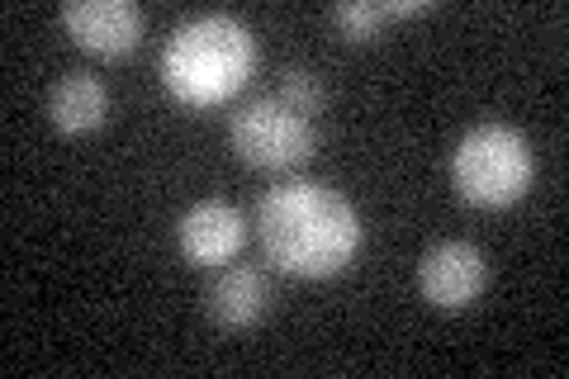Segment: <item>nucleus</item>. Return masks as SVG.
<instances>
[{"mask_svg":"<svg viewBox=\"0 0 569 379\" xmlns=\"http://www.w3.org/2000/svg\"><path fill=\"white\" fill-rule=\"evenodd\" d=\"M485 285H489V261H485V251L466 238H447V242L427 247L418 261V290L441 313L470 309V303L485 295Z\"/></svg>","mask_w":569,"mask_h":379,"instance_id":"obj_5","label":"nucleus"},{"mask_svg":"<svg viewBox=\"0 0 569 379\" xmlns=\"http://www.w3.org/2000/svg\"><path fill=\"white\" fill-rule=\"evenodd\" d=\"M104 114H110V90L96 71H67V77L52 81L48 90V119L52 129L67 133V138H81V133H96Z\"/></svg>","mask_w":569,"mask_h":379,"instance_id":"obj_9","label":"nucleus"},{"mask_svg":"<svg viewBox=\"0 0 569 379\" xmlns=\"http://www.w3.org/2000/svg\"><path fill=\"white\" fill-rule=\"evenodd\" d=\"M257 242L266 261L299 280H332L356 261L366 242L361 209L328 180H276L257 200Z\"/></svg>","mask_w":569,"mask_h":379,"instance_id":"obj_1","label":"nucleus"},{"mask_svg":"<svg viewBox=\"0 0 569 379\" xmlns=\"http://www.w3.org/2000/svg\"><path fill=\"white\" fill-rule=\"evenodd\" d=\"M427 6L422 0H389V6H376V0H342L332 6V24L347 33V39L366 43L389 24V20H403V14H422Z\"/></svg>","mask_w":569,"mask_h":379,"instance_id":"obj_10","label":"nucleus"},{"mask_svg":"<svg viewBox=\"0 0 569 379\" xmlns=\"http://www.w3.org/2000/svg\"><path fill=\"white\" fill-rule=\"evenodd\" d=\"M247 242V213L228 200H194L176 223V247L190 266H228Z\"/></svg>","mask_w":569,"mask_h":379,"instance_id":"obj_7","label":"nucleus"},{"mask_svg":"<svg viewBox=\"0 0 569 379\" xmlns=\"http://www.w3.org/2000/svg\"><path fill=\"white\" fill-rule=\"evenodd\" d=\"M537 157L512 123H475L451 152V186L475 209H508L531 190Z\"/></svg>","mask_w":569,"mask_h":379,"instance_id":"obj_3","label":"nucleus"},{"mask_svg":"<svg viewBox=\"0 0 569 379\" xmlns=\"http://www.w3.org/2000/svg\"><path fill=\"white\" fill-rule=\"evenodd\" d=\"M257 67V33L238 14H194L176 24L162 48V86L190 110L233 100Z\"/></svg>","mask_w":569,"mask_h":379,"instance_id":"obj_2","label":"nucleus"},{"mask_svg":"<svg viewBox=\"0 0 569 379\" xmlns=\"http://www.w3.org/2000/svg\"><path fill=\"white\" fill-rule=\"evenodd\" d=\"M266 309H271V285H266L257 266H223L204 290V313L219 322L223 332L257 328Z\"/></svg>","mask_w":569,"mask_h":379,"instance_id":"obj_8","label":"nucleus"},{"mask_svg":"<svg viewBox=\"0 0 569 379\" xmlns=\"http://www.w3.org/2000/svg\"><path fill=\"white\" fill-rule=\"evenodd\" d=\"M228 138H233V152L247 167H261V171H290L299 161H309L318 148L313 119L290 110L280 96L247 100L242 110L228 119Z\"/></svg>","mask_w":569,"mask_h":379,"instance_id":"obj_4","label":"nucleus"},{"mask_svg":"<svg viewBox=\"0 0 569 379\" xmlns=\"http://www.w3.org/2000/svg\"><path fill=\"white\" fill-rule=\"evenodd\" d=\"M280 100L290 104V110L299 114H318L323 110V100H328V86L318 71L309 67H284V77H280Z\"/></svg>","mask_w":569,"mask_h":379,"instance_id":"obj_11","label":"nucleus"},{"mask_svg":"<svg viewBox=\"0 0 569 379\" xmlns=\"http://www.w3.org/2000/svg\"><path fill=\"white\" fill-rule=\"evenodd\" d=\"M62 29L77 39V48L96 52V58H123L142 43V10L133 0H67Z\"/></svg>","mask_w":569,"mask_h":379,"instance_id":"obj_6","label":"nucleus"}]
</instances>
